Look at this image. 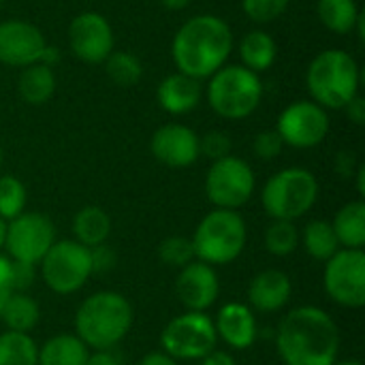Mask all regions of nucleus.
<instances>
[{
    "label": "nucleus",
    "instance_id": "obj_47",
    "mask_svg": "<svg viewBox=\"0 0 365 365\" xmlns=\"http://www.w3.org/2000/svg\"><path fill=\"white\" fill-rule=\"evenodd\" d=\"M355 178H357V192L359 197H365V167L359 165L357 171H355Z\"/></svg>",
    "mask_w": 365,
    "mask_h": 365
},
{
    "label": "nucleus",
    "instance_id": "obj_36",
    "mask_svg": "<svg viewBox=\"0 0 365 365\" xmlns=\"http://www.w3.org/2000/svg\"><path fill=\"white\" fill-rule=\"evenodd\" d=\"M255 154L263 160H272L276 156H280L282 148H284V141L280 139V135L276 130H265V133H259L255 137Z\"/></svg>",
    "mask_w": 365,
    "mask_h": 365
},
{
    "label": "nucleus",
    "instance_id": "obj_34",
    "mask_svg": "<svg viewBox=\"0 0 365 365\" xmlns=\"http://www.w3.org/2000/svg\"><path fill=\"white\" fill-rule=\"evenodd\" d=\"M289 6V0H242L244 13L259 24H267L278 19Z\"/></svg>",
    "mask_w": 365,
    "mask_h": 365
},
{
    "label": "nucleus",
    "instance_id": "obj_21",
    "mask_svg": "<svg viewBox=\"0 0 365 365\" xmlns=\"http://www.w3.org/2000/svg\"><path fill=\"white\" fill-rule=\"evenodd\" d=\"M73 240L86 248H94L107 244L111 235V218L98 205H86L73 216Z\"/></svg>",
    "mask_w": 365,
    "mask_h": 365
},
{
    "label": "nucleus",
    "instance_id": "obj_28",
    "mask_svg": "<svg viewBox=\"0 0 365 365\" xmlns=\"http://www.w3.org/2000/svg\"><path fill=\"white\" fill-rule=\"evenodd\" d=\"M308 257L317 259V261H329L338 250H340V244H338V237L334 233V227L331 222L327 220H312L304 227V233L299 235Z\"/></svg>",
    "mask_w": 365,
    "mask_h": 365
},
{
    "label": "nucleus",
    "instance_id": "obj_48",
    "mask_svg": "<svg viewBox=\"0 0 365 365\" xmlns=\"http://www.w3.org/2000/svg\"><path fill=\"white\" fill-rule=\"evenodd\" d=\"M4 233H6V222L0 218V250H2V246H4Z\"/></svg>",
    "mask_w": 365,
    "mask_h": 365
},
{
    "label": "nucleus",
    "instance_id": "obj_40",
    "mask_svg": "<svg viewBox=\"0 0 365 365\" xmlns=\"http://www.w3.org/2000/svg\"><path fill=\"white\" fill-rule=\"evenodd\" d=\"M357 158H355V154L353 152H340L338 154V158H336V171L342 175V178H353L355 175V171H357Z\"/></svg>",
    "mask_w": 365,
    "mask_h": 365
},
{
    "label": "nucleus",
    "instance_id": "obj_42",
    "mask_svg": "<svg viewBox=\"0 0 365 365\" xmlns=\"http://www.w3.org/2000/svg\"><path fill=\"white\" fill-rule=\"evenodd\" d=\"M201 365H237V364H235V359H233V355H231V353L214 349L212 353H207V355L201 359Z\"/></svg>",
    "mask_w": 365,
    "mask_h": 365
},
{
    "label": "nucleus",
    "instance_id": "obj_6",
    "mask_svg": "<svg viewBox=\"0 0 365 365\" xmlns=\"http://www.w3.org/2000/svg\"><path fill=\"white\" fill-rule=\"evenodd\" d=\"M263 98V83L257 73L246 66L229 64L210 77L207 103L227 120H244L259 107Z\"/></svg>",
    "mask_w": 365,
    "mask_h": 365
},
{
    "label": "nucleus",
    "instance_id": "obj_31",
    "mask_svg": "<svg viewBox=\"0 0 365 365\" xmlns=\"http://www.w3.org/2000/svg\"><path fill=\"white\" fill-rule=\"evenodd\" d=\"M299 246V231L291 220H274L265 231V248L274 257H289Z\"/></svg>",
    "mask_w": 365,
    "mask_h": 365
},
{
    "label": "nucleus",
    "instance_id": "obj_44",
    "mask_svg": "<svg viewBox=\"0 0 365 365\" xmlns=\"http://www.w3.org/2000/svg\"><path fill=\"white\" fill-rule=\"evenodd\" d=\"M137 365H178V361L163 351H154V353H148Z\"/></svg>",
    "mask_w": 365,
    "mask_h": 365
},
{
    "label": "nucleus",
    "instance_id": "obj_26",
    "mask_svg": "<svg viewBox=\"0 0 365 365\" xmlns=\"http://www.w3.org/2000/svg\"><path fill=\"white\" fill-rule=\"evenodd\" d=\"M0 321L6 325L9 331L28 334V331H32L38 325V321H41V308L26 293L15 291L9 297V302L4 304V308L0 312Z\"/></svg>",
    "mask_w": 365,
    "mask_h": 365
},
{
    "label": "nucleus",
    "instance_id": "obj_41",
    "mask_svg": "<svg viewBox=\"0 0 365 365\" xmlns=\"http://www.w3.org/2000/svg\"><path fill=\"white\" fill-rule=\"evenodd\" d=\"M344 111H346V115H349V120L353 122V124H357V126H361L365 124V101L364 96H355L346 107H344Z\"/></svg>",
    "mask_w": 365,
    "mask_h": 365
},
{
    "label": "nucleus",
    "instance_id": "obj_23",
    "mask_svg": "<svg viewBox=\"0 0 365 365\" xmlns=\"http://www.w3.org/2000/svg\"><path fill=\"white\" fill-rule=\"evenodd\" d=\"M90 349L71 334L49 338L38 349V365H86Z\"/></svg>",
    "mask_w": 365,
    "mask_h": 365
},
{
    "label": "nucleus",
    "instance_id": "obj_2",
    "mask_svg": "<svg viewBox=\"0 0 365 365\" xmlns=\"http://www.w3.org/2000/svg\"><path fill=\"white\" fill-rule=\"evenodd\" d=\"M233 49V32L218 15H195L171 43V56L178 73L192 79H207L225 66Z\"/></svg>",
    "mask_w": 365,
    "mask_h": 365
},
{
    "label": "nucleus",
    "instance_id": "obj_15",
    "mask_svg": "<svg viewBox=\"0 0 365 365\" xmlns=\"http://www.w3.org/2000/svg\"><path fill=\"white\" fill-rule=\"evenodd\" d=\"M47 43L34 24L21 19L0 21V62L6 66H30L41 62Z\"/></svg>",
    "mask_w": 365,
    "mask_h": 365
},
{
    "label": "nucleus",
    "instance_id": "obj_1",
    "mask_svg": "<svg viewBox=\"0 0 365 365\" xmlns=\"http://www.w3.org/2000/svg\"><path fill=\"white\" fill-rule=\"evenodd\" d=\"M276 349L284 365H334L340 351V331L323 308L302 306L282 317Z\"/></svg>",
    "mask_w": 365,
    "mask_h": 365
},
{
    "label": "nucleus",
    "instance_id": "obj_29",
    "mask_svg": "<svg viewBox=\"0 0 365 365\" xmlns=\"http://www.w3.org/2000/svg\"><path fill=\"white\" fill-rule=\"evenodd\" d=\"M0 365H38V346L30 334L4 331L0 336Z\"/></svg>",
    "mask_w": 365,
    "mask_h": 365
},
{
    "label": "nucleus",
    "instance_id": "obj_46",
    "mask_svg": "<svg viewBox=\"0 0 365 365\" xmlns=\"http://www.w3.org/2000/svg\"><path fill=\"white\" fill-rule=\"evenodd\" d=\"M160 2H163V6L169 9V11H182V9H186L192 0H160Z\"/></svg>",
    "mask_w": 365,
    "mask_h": 365
},
{
    "label": "nucleus",
    "instance_id": "obj_35",
    "mask_svg": "<svg viewBox=\"0 0 365 365\" xmlns=\"http://www.w3.org/2000/svg\"><path fill=\"white\" fill-rule=\"evenodd\" d=\"M231 139L227 133L222 130H212V133H205L203 137H199V154L201 156H207L212 160H220L225 156L231 154Z\"/></svg>",
    "mask_w": 365,
    "mask_h": 365
},
{
    "label": "nucleus",
    "instance_id": "obj_37",
    "mask_svg": "<svg viewBox=\"0 0 365 365\" xmlns=\"http://www.w3.org/2000/svg\"><path fill=\"white\" fill-rule=\"evenodd\" d=\"M90 261H92V272H109L113 269L118 257L107 244H101L90 248Z\"/></svg>",
    "mask_w": 365,
    "mask_h": 365
},
{
    "label": "nucleus",
    "instance_id": "obj_8",
    "mask_svg": "<svg viewBox=\"0 0 365 365\" xmlns=\"http://www.w3.org/2000/svg\"><path fill=\"white\" fill-rule=\"evenodd\" d=\"M214 321L205 312H184L171 319L160 331V349L175 361L203 359L216 349Z\"/></svg>",
    "mask_w": 365,
    "mask_h": 365
},
{
    "label": "nucleus",
    "instance_id": "obj_5",
    "mask_svg": "<svg viewBox=\"0 0 365 365\" xmlns=\"http://www.w3.org/2000/svg\"><path fill=\"white\" fill-rule=\"evenodd\" d=\"M192 248L195 259L207 265L233 263L246 248L248 231L244 218L235 210H214L195 229Z\"/></svg>",
    "mask_w": 365,
    "mask_h": 365
},
{
    "label": "nucleus",
    "instance_id": "obj_25",
    "mask_svg": "<svg viewBox=\"0 0 365 365\" xmlns=\"http://www.w3.org/2000/svg\"><path fill=\"white\" fill-rule=\"evenodd\" d=\"M276 56H278L276 41L263 30L248 32L240 43V58H242L244 66L257 75L261 71H267L276 62Z\"/></svg>",
    "mask_w": 365,
    "mask_h": 365
},
{
    "label": "nucleus",
    "instance_id": "obj_20",
    "mask_svg": "<svg viewBox=\"0 0 365 365\" xmlns=\"http://www.w3.org/2000/svg\"><path fill=\"white\" fill-rule=\"evenodd\" d=\"M201 83L184 73H173L165 77L156 90L158 105L171 115H184L192 111L201 101Z\"/></svg>",
    "mask_w": 365,
    "mask_h": 365
},
{
    "label": "nucleus",
    "instance_id": "obj_38",
    "mask_svg": "<svg viewBox=\"0 0 365 365\" xmlns=\"http://www.w3.org/2000/svg\"><path fill=\"white\" fill-rule=\"evenodd\" d=\"M34 265H28V263H17V261H11V274H13V289L15 291H26L30 289L32 280H34Z\"/></svg>",
    "mask_w": 365,
    "mask_h": 365
},
{
    "label": "nucleus",
    "instance_id": "obj_50",
    "mask_svg": "<svg viewBox=\"0 0 365 365\" xmlns=\"http://www.w3.org/2000/svg\"><path fill=\"white\" fill-rule=\"evenodd\" d=\"M2 158H4V154H2V148H0V167H2Z\"/></svg>",
    "mask_w": 365,
    "mask_h": 365
},
{
    "label": "nucleus",
    "instance_id": "obj_51",
    "mask_svg": "<svg viewBox=\"0 0 365 365\" xmlns=\"http://www.w3.org/2000/svg\"><path fill=\"white\" fill-rule=\"evenodd\" d=\"M2 2H4V0H0V6H2Z\"/></svg>",
    "mask_w": 365,
    "mask_h": 365
},
{
    "label": "nucleus",
    "instance_id": "obj_10",
    "mask_svg": "<svg viewBox=\"0 0 365 365\" xmlns=\"http://www.w3.org/2000/svg\"><path fill=\"white\" fill-rule=\"evenodd\" d=\"M255 186L252 167L231 154L214 160L205 175V195L218 210H240L250 201Z\"/></svg>",
    "mask_w": 365,
    "mask_h": 365
},
{
    "label": "nucleus",
    "instance_id": "obj_39",
    "mask_svg": "<svg viewBox=\"0 0 365 365\" xmlns=\"http://www.w3.org/2000/svg\"><path fill=\"white\" fill-rule=\"evenodd\" d=\"M15 293L13 289V274H11V259L0 255V312L4 308V304L9 302V297Z\"/></svg>",
    "mask_w": 365,
    "mask_h": 365
},
{
    "label": "nucleus",
    "instance_id": "obj_9",
    "mask_svg": "<svg viewBox=\"0 0 365 365\" xmlns=\"http://www.w3.org/2000/svg\"><path fill=\"white\" fill-rule=\"evenodd\" d=\"M41 276L49 291L58 295L77 293L92 276L90 248L75 240H60L41 261Z\"/></svg>",
    "mask_w": 365,
    "mask_h": 365
},
{
    "label": "nucleus",
    "instance_id": "obj_32",
    "mask_svg": "<svg viewBox=\"0 0 365 365\" xmlns=\"http://www.w3.org/2000/svg\"><path fill=\"white\" fill-rule=\"evenodd\" d=\"M26 186L15 175L0 178V218L4 222L17 218L26 207Z\"/></svg>",
    "mask_w": 365,
    "mask_h": 365
},
{
    "label": "nucleus",
    "instance_id": "obj_24",
    "mask_svg": "<svg viewBox=\"0 0 365 365\" xmlns=\"http://www.w3.org/2000/svg\"><path fill=\"white\" fill-rule=\"evenodd\" d=\"M19 96L28 103V105H43L47 103L53 92H56V75L53 68L36 62L24 68L19 83H17Z\"/></svg>",
    "mask_w": 365,
    "mask_h": 365
},
{
    "label": "nucleus",
    "instance_id": "obj_22",
    "mask_svg": "<svg viewBox=\"0 0 365 365\" xmlns=\"http://www.w3.org/2000/svg\"><path fill=\"white\" fill-rule=\"evenodd\" d=\"M334 233L338 237V244L349 248V250H364L365 246V203L351 201L340 212L336 214L334 222Z\"/></svg>",
    "mask_w": 365,
    "mask_h": 365
},
{
    "label": "nucleus",
    "instance_id": "obj_45",
    "mask_svg": "<svg viewBox=\"0 0 365 365\" xmlns=\"http://www.w3.org/2000/svg\"><path fill=\"white\" fill-rule=\"evenodd\" d=\"M58 60H60V53H58L53 47H49V45H47V47H45V51H43V56H41V62H43V64H47V66H51V64H53V62H58Z\"/></svg>",
    "mask_w": 365,
    "mask_h": 365
},
{
    "label": "nucleus",
    "instance_id": "obj_30",
    "mask_svg": "<svg viewBox=\"0 0 365 365\" xmlns=\"http://www.w3.org/2000/svg\"><path fill=\"white\" fill-rule=\"evenodd\" d=\"M105 71L115 86L130 88L143 77V64L135 53L111 51L105 60Z\"/></svg>",
    "mask_w": 365,
    "mask_h": 365
},
{
    "label": "nucleus",
    "instance_id": "obj_16",
    "mask_svg": "<svg viewBox=\"0 0 365 365\" xmlns=\"http://www.w3.org/2000/svg\"><path fill=\"white\" fill-rule=\"evenodd\" d=\"M175 295L188 312H205L220 295L218 274L203 261H192L180 269L175 280Z\"/></svg>",
    "mask_w": 365,
    "mask_h": 365
},
{
    "label": "nucleus",
    "instance_id": "obj_27",
    "mask_svg": "<svg viewBox=\"0 0 365 365\" xmlns=\"http://www.w3.org/2000/svg\"><path fill=\"white\" fill-rule=\"evenodd\" d=\"M319 19L323 26L336 34H349L355 30V24L361 15L355 0H319L317 4Z\"/></svg>",
    "mask_w": 365,
    "mask_h": 365
},
{
    "label": "nucleus",
    "instance_id": "obj_19",
    "mask_svg": "<svg viewBox=\"0 0 365 365\" xmlns=\"http://www.w3.org/2000/svg\"><path fill=\"white\" fill-rule=\"evenodd\" d=\"M293 293L291 278L280 269L259 272L248 287V308L257 312H278L282 310Z\"/></svg>",
    "mask_w": 365,
    "mask_h": 365
},
{
    "label": "nucleus",
    "instance_id": "obj_12",
    "mask_svg": "<svg viewBox=\"0 0 365 365\" xmlns=\"http://www.w3.org/2000/svg\"><path fill=\"white\" fill-rule=\"evenodd\" d=\"M323 287L331 302L344 308H361L365 304L364 250H338L325 261Z\"/></svg>",
    "mask_w": 365,
    "mask_h": 365
},
{
    "label": "nucleus",
    "instance_id": "obj_7",
    "mask_svg": "<svg viewBox=\"0 0 365 365\" xmlns=\"http://www.w3.org/2000/svg\"><path fill=\"white\" fill-rule=\"evenodd\" d=\"M319 199V182L314 173L302 167H289L274 173L263 188V210L274 220L295 222L308 214Z\"/></svg>",
    "mask_w": 365,
    "mask_h": 365
},
{
    "label": "nucleus",
    "instance_id": "obj_11",
    "mask_svg": "<svg viewBox=\"0 0 365 365\" xmlns=\"http://www.w3.org/2000/svg\"><path fill=\"white\" fill-rule=\"evenodd\" d=\"M56 242L53 222L36 212H21L17 218L6 222L4 246L11 261L38 265L47 250Z\"/></svg>",
    "mask_w": 365,
    "mask_h": 365
},
{
    "label": "nucleus",
    "instance_id": "obj_14",
    "mask_svg": "<svg viewBox=\"0 0 365 365\" xmlns=\"http://www.w3.org/2000/svg\"><path fill=\"white\" fill-rule=\"evenodd\" d=\"M71 51L88 64H101L113 51L111 24L96 11L79 13L68 26Z\"/></svg>",
    "mask_w": 365,
    "mask_h": 365
},
{
    "label": "nucleus",
    "instance_id": "obj_49",
    "mask_svg": "<svg viewBox=\"0 0 365 365\" xmlns=\"http://www.w3.org/2000/svg\"><path fill=\"white\" fill-rule=\"evenodd\" d=\"M334 365H361V361H355V359H351V361H340V364L336 361Z\"/></svg>",
    "mask_w": 365,
    "mask_h": 365
},
{
    "label": "nucleus",
    "instance_id": "obj_4",
    "mask_svg": "<svg viewBox=\"0 0 365 365\" xmlns=\"http://www.w3.org/2000/svg\"><path fill=\"white\" fill-rule=\"evenodd\" d=\"M306 86L323 109H344L359 94V66L351 53L325 49L310 62Z\"/></svg>",
    "mask_w": 365,
    "mask_h": 365
},
{
    "label": "nucleus",
    "instance_id": "obj_17",
    "mask_svg": "<svg viewBox=\"0 0 365 365\" xmlns=\"http://www.w3.org/2000/svg\"><path fill=\"white\" fill-rule=\"evenodd\" d=\"M154 158L171 169H184L197 163L199 154V135L184 124H165L160 126L150 141Z\"/></svg>",
    "mask_w": 365,
    "mask_h": 365
},
{
    "label": "nucleus",
    "instance_id": "obj_43",
    "mask_svg": "<svg viewBox=\"0 0 365 365\" xmlns=\"http://www.w3.org/2000/svg\"><path fill=\"white\" fill-rule=\"evenodd\" d=\"M86 365H120V361L111 351H94L90 353Z\"/></svg>",
    "mask_w": 365,
    "mask_h": 365
},
{
    "label": "nucleus",
    "instance_id": "obj_33",
    "mask_svg": "<svg viewBox=\"0 0 365 365\" xmlns=\"http://www.w3.org/2000/svg\"><path fill=\"white\" fill-rule=\"evenodd\" d=\"M158 259L175 269L186 267L188 263L195 261V248H192V240L190 237H182V235H171L167 240L160 242L158 246Z\"/></svg>",
    "mask_w": 365,
    "mask_h": 365
},
{
    "label": "nucleus",
    "instance_id": "obj_13",
    "mask_svg": "<svg viewBox=\"0 0 365 365\" xmlns=\"http://www.w3.org/2000/svg\"><path fill=\"white\" fill-rule=\"evenodd\" d=\"M276 133L284 141V145L308 150L319 143L329 133V115L314 101H297L291 103L278 118Z\"/></svg>",
    "mask_w": 365,
    "mask_h": 365
},
{
    "label": "nucleus",
    "instance_id": "obj_3",
    "mask_svg": "<svg viewBox=\"0 0 365 365\" xmlns=\"http://www.w3.org/2000/svg\"><path fill=\"white\" fill-rule=\"evenodd\" d=\"M133 306L115 291H98L81 302L75 314V336L92 351H111L133 327Z\"/></svg>",
    "mask_w": 365,
    "mask_h": 365
},
{
    "label": "nucleus",
    "instance_id": "obj_18",
    "mask_svg": "<svg viewBox=\"0 0 365 365\" xmlns=\"http://www.w3.org/2000/svg\"><path fill=\"white\" fill-rule=\"evenodd\" d=\"M216 336L235 351H246L257 342V319L255 312L240 302L222 306L214 321Z\"/></svg>",
    "mask_w": 365,
    "mask_h": 365
}]
</instances>
